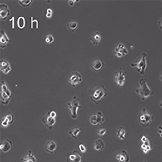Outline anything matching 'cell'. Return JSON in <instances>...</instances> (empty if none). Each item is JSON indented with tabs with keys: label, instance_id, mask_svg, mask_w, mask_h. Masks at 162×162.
Segmentation results:
<instances>
[{
	"label": "cell",
	"instance_id": "obj_28",
	"mask_svg": "<svg viewBox=\"0 0 162 162\" xmlns=\"http://www.w3.org/2000/svg\"><path fill=\"white\" fill-rule=\"evenodd\" d=\"M151 144H142L141 149L144 154H148L150 151H151Z\"/></svg>",
	"mask_w": 162,
	"mask_h": 162
},
{
	"label": "cell",
	"instance_id": "obj_2",
	"mask_svg": "<svg viewBox=\"0 0 162 162\" xmlns=\"http://www.w3.org/2000/svg\"><path fill=\"white\" fill-rule=\"evenodd\" d=\"M139 88L135 90V93L140 96L142 101L146 100L148 98L154 95V91L149 87L147 84V79L142 78L139 80Z\"/></svg>",
	"mask_w": 162,
	"mask_h": 162
},
{
	"label": "cell",
	"instance_id": "obj_8",
	"mask_svg": "<svg viewBox=\"0 0 162 162\" xmlns=\"http://www.w3.org/2000/svg\"><path fill=\"white\" fill-rule=\"evenodd\" d=\"M42 123H43V125L46 128L51 130V129H53L56 123V117H53L50 115V112H48L46 114V115L43 117V119H42Z\"/></svg>",
	"mask_w": 162,
	"mask_h": 162
},
{
	"label": "cell",
	"instance_id": "obj_10",
	"mask_svg": "<svg viewBox=\"0 0 162 162\" xmlns=\"http://www.w3.org/2000/svg\"><path fill=\"white\" fill-rule=\"evenodd\" d=\"M69 83L71 84L73 87H75L82 81V76L78 71H73L71 77L69 79Z\"/></svg>",
	"mask_w": 162,
	"mask_h": 162
},
{
	"label": "cell",
	"instance_id": "obj_40",
	"mask_svg": "<svg viewBox=\"0 0 162 162\" xmlns=\"http://www.w3.org/2000/svg\"><path fill=\"white\" fill-rule=\"evenodd\" d=\"M159 106H160V107L162 108V100H161V102L159 103Z\"/></svg>",
	"mask_w": 162,
	"mask_h": 162
},
{
	"label": "cell",
	"instance_id": "obj_21",
	"mask_svg": "<svg viewBox=\"0 0 162 162\" xmlns=\"http://www.w3.org/2000/svg\"><path fill=\"white\" fill-rule=\"evenodd\" d=\"M105 147V144L103 140L101 139V138H98L95 141V144H94V149L95 151H102L104 150Z\"/></svg>",
	"mask_w": 162,
	"mask_h": 162
},
{
	"label": "cell",
	"instance_id": "obj_42",
	"mask_svg": "<svg viewBox=\"0 0 162 162\" xmlns=\"http://www.w3.org/2000/svg\"><path fill=\"white\" fill-rule=\"evenodd\" d=\"M143 162H147L146 161H143Z\"/></svg>",
	"mask_w": 162,
	"mask_h": 162
},
{
	"label": "cell",
	"instance_id": "obj_1",
	"mask_svg": "<svg viewBox=\"0 0 162 162\" xmlns=\"http://www.w3.org/2000/svg\"><path fill=\"white\" fill-rule=\"evenodd\" d=\"M90 94V99L91 102L95 105H99L102 102L104 97H106L108 95L107 89L102 84L92 86L89 90Z\"/></svg>",
	"mask_w": 162,
	"mask_h": 162
},
{
	"label": "cell",
	"instance_id": "obj_41",
	"mask_svg": "<svg viewBox=\"0 0 162 162\" xmlns=\"http://www.w3.org/2000/svg\"><path fill=\"white\" fill-rule=\"evenodd\" d=\"M159 79H160V80L162 81V74H161V76H160V78H159Z\"/></svg>",
	"mask_w": 162,
	"mask_h": 162
},
{
	"label": "cell",
	"instance_id": "obj_4",
	"mask_svg": "<svg viewBox=\"0 0 162 162\" xmlns=\"http://www.w3.org/2000/svg\"><path fill=\"white\" fill-rule=\"evenodd\" d=\"M154 116L149 114V112H147L146 108H143L141 113H140L139 116V119H138L140 125L144 127V128H147V127H149L151 125L152 122L154 121Z\"/></svg>",
	"mask_w": 162,
	"mask_h": 162
},
{
	"label": "cell",
	"instance_id": "obj_11",
	"mask_svg": "<svg viewBox=\"0 0 162 162\" xmlns=\"http://www.w3.org/2000/svg\"><path fill=\"white\" fill-rule=\"evenodd\" d=\"M128 53V49L125 48V45L123 43H119L114 51V54L118 58L124 57V56H126Z\"/></svg>",
	"mask_w": 162,
	"mask_h": 162
},
{
	"label": "cell",
	"instance_id": "obj_22",
	"mask_svg": "<svg viewBox=\"0 0 162 162\" xmlns=\"http://www.w3.org/2000/svg\"><path fill=\"white\" fill-rule=\"evenodd\" d=\"M22 162H37V159L31 151H28L27 154L21 159Z\"/></svg>",
	"mask_w": 162,
	"mask_h": 162
},
{
	"label": "cell",
	"instance_id": "obj_17",
	"mask_svg": "<svg viewBox=\"0 0 162 162\" xmlns=\"http://www.w3.org/2000/svg\"><path fill=\"white\" fill-rule=\"evenodd\" d=\"M101 40H102V36H101L100 32L98 31L94 32L92 36L90 37V41L96 46L99 45Z\"/></svg>",
	"mask_w": 162,
	"mask_h": 162
},
{
	"label": "cell",
	"instance_id": "obj_39",
	"mask_svg": "<svg viewBox=\"0 0 162 162\" xmlns=\"http://www.w3.org/2000/svg\"><path fill=\"white\" fill-rule=\"evenodd\" d=\"M74 2H75V1H74V0H69V4L71 7H73V6H74Z\"/></svg>",
	"mask_w": 162,
	"mask_h": 162
},
{
	"label": "cell",
	"instance_id": "obj_9",
	"mask_svg": "<svg viewBox=\"0 0 162 162\" xmlns=\"http://www.w3.org/2000/svg\"><path fill=\"white\" fill-rule=\"evenodd\" d=\"M90 122L91 125H102L105 122V117L101 112H97L96 115H91L90 118Z\"/></svg>",
	"mask_w": 162,
	"mask_h": 162
},
{
	"label": "cell",
	"instance_id": "obj_33",
	"mask_svg": "<svg viewBox=\"0 0 162 162\" xmlns=\"http://www.w3.org/2000/svg\"><path fill=\"white\" fill-rule=\"evenodd\" d=\"M53 15V10L51 9H48L46 10V17L47 18H51Z\"/></svg>",
	"mask_w": 162,
	"mask_h": 162
},
{
	"label": "cell",
	"instance_id": "obj_24",
	"mask_svg": "<svg viewBox=\"0 0 162 162\" xmlns=\"http://www.w3.org/2000/svg\"><path fill=\"white\" fill-rule=\"evenodd\" d=\"M81 131V128H79V127H76V128L72 129L71 130H70L69 133V135H71V137L74 138V139H77V137H78V135L79 133H80Z\"/></svg>",
	"mask_w": 162,
	"mask_h": 162
},
{
	"label": "cell",
	"instance_id": "obj_34",
	"mask_svg": "<svg viewBox=\"0 0 162 162\" xmlns=\"http://www.w3.org/2000/svg\"><path fill=\"white\" fill-rule=\"evenodd\" d=\"M97 133L99 135L102 136V135H105V133H107V130L105 128H102V129H100V130H98Z\"/></svg>",
	"mask_w": 162,
	"mask_h": 162
},
{
	"label": "cell",
	"instance_id": "obj_6",
	"mask_svg": "<svg viewBox=\"0 0 162 162\" xmlns=\"http://www.w3.org/2000/svg\"><path fill=\"white\" fill-rule=\"evenodd\" d=\"M131 67L137 68V71L141 75L145 74V69L147 68V53H144L142 54V57L140 58V61L137 63H130Z\"/></svg>",
	"mask_w": 162,
	"mask_h": 162
},
{
	"label": "cell",
	"instance_id": "obj_31",
	"mask_svg": "<svg viewBox=\"0 0 162 162\" xmlns=\"http://www.w3.org/2000/svg\"><path fill=\"white\" fill-rule=\"evenodd\" d=\"M45 41H46V42L48 44H51V43H52L54 41V37H53V36H52V35L49 34V35H48V36H46Z\"/></svg>",
	"mask_w": 162,
	"mask_h": 162
},
{
	"label": "cell",
	"instance_id": "obj_26",
	"mask_svg": "<svg viewBox=\"0 0 162 162\" xmlns=\"http://www.w3.org/2000/svg\"><path fill=\"white\" fill-rule=\"evenodd\" d=\"M25 24H26V20H25V18L22 16H20L17 19V27L20 29H24L25 27Z\"/></svg>",
	"mask_w": 162,
	"mask_h": 162
},
{
	"label": "cell",
	"instance_id": "obj_20",
	"mask_svg": "<svg viewBox=\"0 0 162 162\" xmlns=\"http://www.w3.org/2000/svg\"><path fill=\"white\" fill-rule=\"evenodd\" d=\"M105 63L102 61L101 60H96L92 63L91 67V69L94 70V71L96 72H98V71H101V70H102L103 68L105 67Z\"/></svg>",
	"mask_w": 162,
	"mask_h": 162
},
{
	"label": "cell",
	"instance_id": "obj_37",
	"mask_svg": "<svg viewBox=\"0 0 162 162\" xmlns=\"http://www.w3.org/2000/svg\"><path fill=\"white\" fill-rule=\"evenodd\" d=\"M158 132L159 135H160V137L162 138V125H159L158 127Z\"/></svg>",
	"mask_w": 162,
	"mask_h": 162
},
{
	"label": "cell",
	"instance_id": "obj_25",
	"mask_svg": "<svg viewBox=\"0 0 162 162\" xmlns=\"http://www.w3.org/2000/svg\"><path fill=\"white\" fill-rule=\"evenodd\" d=\"M30 28L31 30L36 29L37 30L39 28V22L37 19L35 18L33 16L30 17Z\"/></svg>",
	"mask_w": 162,
	"mask_h": 162
},
{
	"label": "cell",
	"instance_id": "obj_12",
	"mask_svg": "<svg viewBox=\"0 0 162 162\" xmlns=\"http://www.w3.org/2000/svg\"><path fill=\"white\" fill-rule=\"evenodd\" d=\"M115 158L118 162H129L130 161V155L125 150H121L116 154Z\"/></svg>",
	"mask_w": 162,
	"mask_h": 162
},
{
	"label": "cell",
	"instance_id": "obj_32",
	"mask_svg": "<svg viewBox=\"0 0 162 162\" xmlns=\"http://www.w3.org/2000/svg\"><path fill=\"white\" fill-rule=\"evenodd\" d=\"M140 140H141L142 144H150L149 138L145 135H143L141 138H140Z\"/></svg>",
	"mask_w": 162,
	"mask_h": 162
},
{
	"label": "cell",
	"instance_id": "obj_18",
	"mask_svg": "<svg viewBox=\"0 0 162 162\" xmlns=\"http://www.w3.org/2000/svg\"><path fill=\"white\" fill-rule=\"evenodd\" d=\"M12 148V143L11 140H6L0 145V150L4 153H7L9 151H10Z\"/></svg>",
	"mask_w": 162,
	"mask_h": 162
},
{
	"label": "cell",
	"instance_id": "obj_30",
	"mask_svg": "<svg viewBox=\"0 0 162 162\" xmlns=\"http://www.w3.org/2000/svg\"><path fill=\"white\" fill-rule=\"evenodd\" d=\"M68 27L69 30H71V31H74L75 30H76V28L78 27V23L76 22H71L68 24Z\"/></svg>",
	"mask_w": 162,
	"mask_h": 162
},
{
	"label": "cell",
	"instance_id": "obj_7",
	"mask_svg": "<svg viewBox=\"0 0 162 162\" xmlns=\"http://www.w3.org/2000/svg\"><path fill=\"white\" fill-rule=\"evenodd\" d=\"M125 74V72H124L121 68H120L118 71L115 73V81L116 82V84L119 87H122L124 85V84H125L126 79Z\"/></svg>",
	"mask_w": 162,
	"mask_h": 162
},
{
	"label": "cell",
	"instance_id": "obj_3",
	"mask_svg": "<svg viewBox=\"0 0 162 162\" xmlns=\"http://www.w3.org/2000/svg\"><path fill=\"white\" fill-rule=\"evenodd\" d=\"M12 97V93L8 88L7 84L4 80L1 81V103L4 105H7Z\"/></svg>",
	"mask_w": 162,
	"mask_h": 162
},
{
	"label": "cell",
	"instance_id": "obj_14",
	"mask_svg": "<svg viewBox=\"0 0 162 162\" xmlns=\"http://www.w3.org/2000/svg\"><path fill=\"white\" fill-rule=\"evenodd\" d=\"M82 157L81 155L78 151H74L70 154L66 159V162H81Z\"/></svg>",
	"mask_w": 162,
	"mask_h": 162
},
{
	"label": "cell",
	"instance_id": "obj_15",
	"mask_svg": "<svg viewBox=\"0 0 162 162\" xmlns=\"http://www.w3.org/2000/svg\"><path fill=\"white\" fill-rule=\"evenodd\" d=\"M10 15V10L7 4L2 3L0 4V17L2 20H5L7 17Z\"/></svg>",
	"mask_w": 162,
	"mask_h": 162
},
{
	"label": "cell",
	"instance_id": "obj_27",
	"mask_svg": "<svg viewBox=\"0 0 162 162\" xmlns=\"http://www.w3.org/2000/svg\"><path fill=\"white\" fill-rule=\"evenodd\" d=\"M125 130L124 128H120L118 130H117V138H119L120 140H125Z\"/></svg>",
	"mask_w": 162,
	"mask_h": 162
},
{
	"label": "cell",
	"instance_id": "obj_35",
	"mask_svg": "<svg viewBox=\"0 0 162 162\" xmlns=\"http://www.w3.org/2000/svg\"><path fill=\"white\" fill-rule=\"evenodd\" d=\"M9 22L11 23V29L12 30H14L15 29V17H11L9 19Z\"/></svg>",
	"mask_w": 162,
	"mask_h": 162
},
{
	"label": "cell",
	"instance_id": "obj_38",
	"mask_svg": "<svg viewBox=\"0 0 162 162\" xmlns=\"http://www.w3.org/2000/svg\"><path fill=\"white\" fill-rule=\"evenodd\" d=\"M158 25H159V27L160 28V30H162V17L158 21Z\"/></svg>",
	"mask_w": 162,
	"mask_h": 162
},
{
	"label": "cell",
	"instance_id": "obj_36",
	"mask_svg": "<svg viewBox=\"0 0 162 162\" xmlns=\"http://www.w3.org/2000/svg\"><path fill=\"white\" fill-rule=\"evenodd\" d=\"M79 150H80V151L82 152V153H85L86 151V147L84 146L83 144L79 145Z\"/></svg>",
	"mask_w": 162,
	"mask_h": 162
},
{
	"label": "cell",
	"instance_id": "obj_19",
	"mask_svg": "<svg viewBox=\"0 0 162 162\" xmlns=\"http://www.w3.org/2000/svg\"><path fill=\"white\" fill-rule=\"evenodd\" d=\"M0 67H1V71L4 74H7L11 71V66L9 63L6 60H1L0 61Z\"/></svg>",
	"mask_w": 162,
	"mask_h": 162
},
{
	"label": "cell",
	"instance_id": "obj_5",
	"mask_svg": "<svg viewBox=\"0 0 162 162\" xmlns=\"http://www.w3.org/2000/svg\"><path fill=\"white\" fill-rule=\"evenodd\" d=\"M67 107L71 111L72 118L76 119L78 117V110L81 107L79 102V98L77 96H74L71 102L67 103Z\"/></svg>",
	"mask_w": 162,
	"mask_h": 162
},
{
	"label": "cell",
	"instance_id": "obj_29",
	"mask_svg": "<svg viewBox=\"0 0 162 162\" xmlns=\"http://www.w3.org/2000/svg\"><path fill=\"white\" fill-rule=\"evenodd\" d=\"M32 3V0H20L19 1V4H21L22 7H27L30 6V4Z\"/></svg>",
	"mask_w": 162,
	"mask_h": 162
},
{
	"label": "cell",
	"instance_id": "obj_13",
	"mask_svg": "<svg viewBox=\"0 0 162 162\" xmlns=\"http://www.w3.org/2000/svg\"><path fill=\"white\" fill-rule=\"evenodd\" d=\"M15 120V117L14 115L11 112H9L7 115H6L4 117H2L1 125L4 128H7L9 125H12Z\"/></svg>",
	"mask_w": 162,
	"mask_h": 162
},
{
	"label": "cell",
	"instance_id": "obj_16",
	"mask_svg": "<svg viewBox=\"0 0 162 162\" xmlns=\"http://www.w3.org/2000/svg\"><path fill=\"white\" fill-rule=\"evenodd\" d=\"M0 35H1V36H0V44H1V48H4L6 47V46L7 45V43H10L11 41L4 30H2Z\"/></svg>",
	"mask_w": 162,
	"mask_h": 162
},
{
	"label": "cell",
	"instance_id": "obj_23",
	"mask_svg": "<svg viewBox=\"0 0 162 162\" xmlns=\"http://www.w3.org/2000/svg\"><path fill=\"white\" fill-rule=\"evenodd\" d=\"M57 148V145L54 141H48L46 144V151L49 154H53L55 150Z\"/></svg>",
	"mask_w": 162,
	"mask_h": 162
}]
</instances>
